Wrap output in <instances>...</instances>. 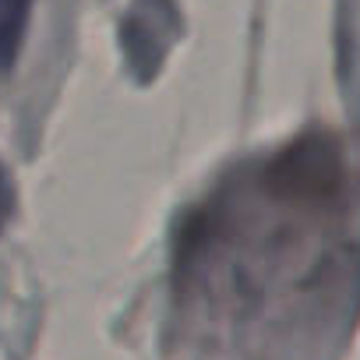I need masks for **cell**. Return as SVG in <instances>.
I'll use <instances>...</instances> for the list:
<instances>
[{
    "label": "cell",
    "mask_w": 360,
    "mask_h": 360,
    "mask_svg": "<svg viewBox=\"0 0 360 360\" xmlns=\"http://www.w3.org/2000/svg\"><path fill=\"white\" fill-rule=\"evenodd\" d=\"M32 0H0V68L15 64L18 46L25 39Z\"/></svg>",
    "instance_id": "6da1fadb"
},
{
    "label": "cell",
    "mask_w": 360,
    "mask_h": 360,
    "mask_svg": "<svg viewBox=\"0 0 360 360\" xmlns=\"http://www.w3.org/2000/svg\"><path fill=\"white\" fill-rule=\"evenodd\" d=\"M8 212H11V180L4 176V169H0V226H4Z\"/></svg>",
    "instance_id": "7a4b0ae2"
}]
</instances>
